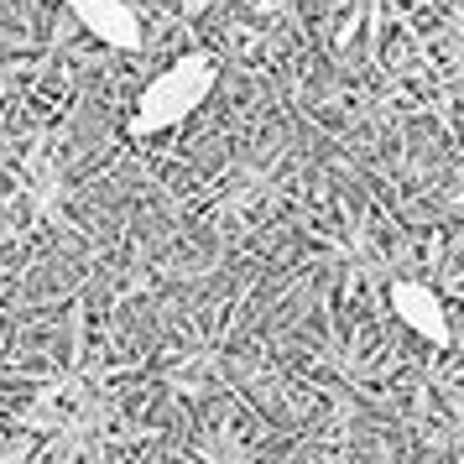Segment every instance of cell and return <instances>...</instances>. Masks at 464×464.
<instances>
[{"mask_svg":"<svg viewBox=\"0 0 464 464\" xmlns=\"http://www.w3.org/2000/svg\"><path fill=\"white\" fill-rule=\"evenodd\" d=\"M214 84H219V63L209 53H183L141 89V100L130 110V136H162V130L193 121L214 94Z\"/></svg>","mask_w":464,"mask_h":464,"instance_id":"6da1fadb","label":"cell"},{"mask_svg":"<svg viewBox=\"0 0 464 464\" xmlns=\"http://www.w3.org/2000/svg\"><path fill=\"white\" fill-rule=\"evenodd\" d=\"M386 303H392V314H397L418 339H428L433 350H449V344H454L449 308H443V297L433 293L428 282H392V287H386Z\"/></svg>","mask_w":464,"mask_h":464,"instance_id":"7a4b0ae2","label":"cell"},{"mask_svg":"<svg viewBox=\"0 0 464 464\" xmlns=\"http://www.w3.org/2000/svg\"><path fill=\"white\" fill-rule=\"evenodd\" d=\"M68 11H73V22L84 26L94 43L115 47V53H136V47L147 43L141 16H136L130 0H68Z\"/></svg>","mask_w":464,"mask_h":464,"instance_id":"3957f363","label":"cell"}]
</instances>
